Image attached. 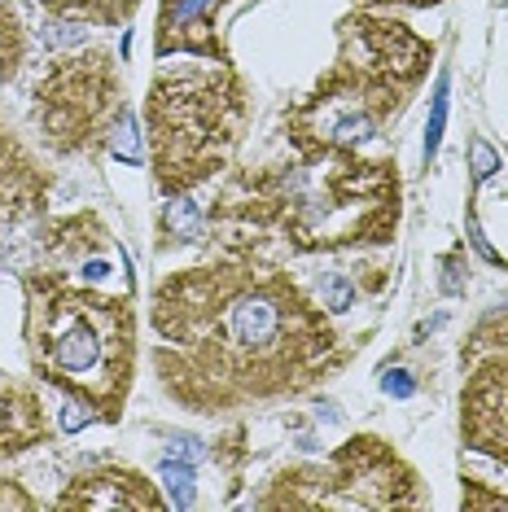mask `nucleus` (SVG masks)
Returning <instances> with one entry per match:
<instances>
[{
    "mask_svg": "<svg viewBox=\"0 0 508 512\" xmlns=\"http://www.w3.org/2000/svg\"><path fill=\"white\" fill-rule=\"evenodd\" d=\"M163 477H167V486H171V504H176V508L193 504V469H189V464L180 469L176 460H167L163 464Z\"/></svg>",
    "mask_w": 508,
    "mask_h": 512,
    "instance_id": "18",
    "label": "nucleus"
},
{
    "mask_svg": "<svg viewBox=\"0 0 508 512\" xmlns=\"http://www.w3.org/2000/svg\"><path fill=\"white\" fill-rule=\"evenodd\" d=\"M338 62L355 66V71L386 79L403 92H417L421 79L430 75L434 44L421 40L408 22L381 18L373 9H355L338 22Z\"/></svg>",
    "mask_w": 508,
    "mask_h": 512,
    "instance_id": "9",
    "label": "nucleus"
},
{
    "mask_svg": "<svg viewBox=\"0 0 508 512\" xmlns=\"http://www.w3.org/2000/svg\"><path fill=\"white\" fill-rule=\"evenodd\" d=\"M443 123H447V75L434 84V114H430V127H425V158L438 154V141H443Z\"/></svg>",
    "mask_w": 508,
    "mask_h": 512,
    "instance_id": "17",
    "label": "nucleus"
},
{
    "mask_svg": "<svg viewBox=\"0 0 508 512\" xmlns=\"http://www.w3.org/2000/svg\"><path fill=\"white\" fill-rule=\"evenodd\" d=\"M36 5H44L53 18L92 22V27H123L141 0H36Z\"/></svg>",
    "mask_w": 508,
    "mask_h": 512,
    "instance_id": "15",
    "label": "nucleus"
},
{
    "mask_svg": "<svg viewBox=\"0 0 508 512\" xmlns=\"http://www.w3.org/2000/svg\"><path fill=\"white\" fill-rule=\"evenodd\" d=\"M495 167H500V154L487 141H473V180H487Z\"/></svg>",
    "mask_w": 508,
    "mask_h": 512,
    "instance_id": "19",
    "label": "nucleus"
},
{
    "mask_svg": "<svg viewBox=\"0 0 508 512\" xmlns=\"http://www.w3.org/2000/svg\"><path fill=\"white\" fill-rule=\"evenodd\" d=\"M31 110L53 154H97L123 119V75L106 49L57 57L31 92Z\"/></svg>",
    "mask_w": 508,
    "mask_h": 512,
    "instance_id": "6",
    "label": "nucleus"
},
{
    "mask_svg": "<svg viewBox=\"0 0 508 512\" xmlns=\"http://www.w3.org/2000/svg\"><path fill=\"white\" fill-rule=\"evenodd\" d=\"M0 508H36V499H31L14 477H0Z\"/></svg>",
    "mask_w": 508,
    "mask_h": 512,
    "instance_id": "20",
    "label": "nucleus"
},
{
    "mask_svg": "<svg viewBox=\"0 0 508 512\" xmlns=\"http://www.w3.org/2000/svg\"><path fill=\"white\" fill-rule=\"evenodd\" d=\"M360 9H381V5H403V9H430V5H443V0H355Z\"/></svg>",
    "mask_w": 508,
    "mask_h": 512,
    "instance_id": "22",
    "label": "nucleus"
},
{
    "mask_svg": "<svg viewBox=\"0 0 508 512\" xmlns=\"http://www.w3.org/2000/svg\"><path fill=\"white\" fill-rule=\"evenodd\" d=\"M381 386H386V394H395V399H408V394H412L408 372H386V381H381Z\"/></svg>",
    "mask_w": 508,
    "mask_h": 512,
    "instance_id": "23",
    "label": "nucleus"
},
{
    "mask_svg": "<svg viewBox=\"0 0 508 512\" xmlns=\"http://www.w3.org/2000/svg\"><path fill=\"white\" fill-rule=\"evenodd\" d=\"M44 246H49V254L57 263L75 267V263H92V259H101V254H110V232L97 215L84 211V215H71V219H57Z\"/></svg>",
    "mask_w": 508,
    "mask_h": 512,
    "instance_id": "14",
    "label": "nucleus"
},
{
    "mask_svg": "<svg viewBox=\"0 0 508 512\" xmlns=\"http://www.w3.org/2000/svg\"><path fill=\"white\" fill-rule=\"evenodd\" d=\"M237 0H163L158 5V31H154V53H193L211 57V62H233L228 44L219 36V14Z\"/></svg>",
    "mask_w": 508,
    "mask_h": 512,
    "instance_id": "10",
    "label": "nucleus"
},
{
    "mask_svg": "<svg viewBox=\"0 0 508 512\" xmlns=\"http://www.w3.org/2000/svg\"><path fill=\"white\" fill-rule=\"evenodd\" d=\"M399 167L390 158H360V149H294L228 176L211 202L224 250L263 254H338L390 246L399 228Z\"/></svg>",
    "mask_w": 508,
    "mask_h": 512,
    "instance_id": "2",
    "label": "nucleus"
},
{
    "mask_svg": "<svg viewBox=\"0 0 508 512\" xmlns=\"http://www.w3.org/2000/svg\"><path fill=\"white\" fill-rule=\"evenodd\" d=\"M84 267V281L44 267L22 276V342L36 381L84 403L97 421H119L136 377V307L132 294L92 285L110 276L106 259Z\"/></svg>",
    "mask_w": 508,
    "mask_h": 512,
    "instance_id": "3",
    "label": "nucleus"
},
{
    "mask_svg": "<svg viewBox=\"0 0 508 512\" xmlns=\"http://www.w3.org/2000/svg\"><path fill=\"white\" fill-rule=\"evenodd\" d=\"M259 508H421V477L390 442L360 434L342 442L325 464H294L254 499Z\"/></svg>",
    "mask_w": 508,
    "mask_h": 512,
    "instance_id": "5",
    "label": "nucleus"
},
{
    "mask_svg": "<svg viewBox=\"0 0 508 512\" xmlns=\"http://www.w3.org/2000/svg\"><path fill=\"white\" fill-rule=\"evenodd\" d=\"M22 62H27V31L14 9L0 5V84H9L22 71Z\"/></svg>",
    "mask_w": 508,
    "mask_h": 512,
    "instance_id": "16",
    "label": "nucleus"
},
{
    "mask_svg": "<svg viewBox=\"0 0 508 512\" xmlns=\"http://www.w3.org/2000/svg\"><path fill=\"white\" fill-rule=\"evenodd\" d=\"M163 504L154 482H145L141 473L132 469H114V464H97V469H84L71 477L62 495H57V508H136L149 512Z\"/></svg>",
    "mask_w": 508,
    "mask_h": 512,
    "instance_id": "12",
    "label": "nucleus"
},
{
    "mask_svg": "<svg viewBox=\"0 0 508 512\" xmlns=\"http://www.w3.org/2000/svg\"><path fill=\"white\" fill-rule=\"evenodd\" d=\"M250 123V92L233 62H171L145 97L154 184L167 197L193 193L233 162Z\"/></svg>",
    "mask_w": 508,
    "mask_h": 512,
    "instance_id": "4",
    "label": "nucleus"
},
{
    "mask_svg": "<svg viewBox=\"0 0 508 512\" xmlns=\"http://www.w3.org/2000/svg\"><path fill=\"white\" fill-rule=\"evenodd\" d=\"M49 434L53 429H49V416H44L40 394L0 372V460L44 447Z\"/></svg>",
    "mask_w": 508,
    "mask_h": 512,
    "instance_id": "13",
    "label": "nucleus"
},
{
    "mask_svg": "<svg viewBox=\"0 0 508 512\" xmlns=\"http://www.w3.org/2000/svg\"><path fill=\"white\" fill-rule=\"evenodd\" d=\"M49 189L53 176L44 171V162L0 114V224H22V219L40 215L49 202Z\"/></svg>",
    "mask_w": 508,
    "mask_h": 512,
    "instance_id": "11",
    "label": "nucleus"
},
{
    "mask_svg": "<svg viewBox=\"0 0 508 512\" xmlns=\"http://www.w3.org/2000/svg\"><path fill=\"white\" fill-rule=\"evenodd\" d=\"M149 324L163 390L202 416L303 394L351 355L325 307L281 263L246 250L171 272Z\"/></svg>",
    "mask_w": 508,
    "mask_h": 512,
    "instance_id": "1",
    "label": "nucleus"
},
{
    "mask_svg": "<svg viewBox=\"0 0 508 512\" xmlns=\"http://www.w3.org/2000/svg\"><path fill=\"white\" fill-rule=\"evenodd\" d=\"M460 368V438L465 447L508 464V311H495L469 333Z\"/></svg>",
    "mask_w": 508,
    "mask_h": 512,
    "instance_id": "8",
    "label": "nucleus"
},
{
    "mask_svg": "<svg viewBox=\"0 0 508 512\" xmlns=\"http://www.w3.org/2000/svg\"><path fill=\"white\" fill-rule=\"evenodd\" d=\"M114 127H119V132H114V136H119V154L136 162V132H132V119H127V110H123V119L114 123Z\"/></svg>",
    "mask_w": 508,
    "mask_h": 512,
    "instance_id": "21",
    "label": "nucleus"
},
{
    "mask_svg": "<svg viewBox=\"0 0 508 512\" xmlns=\"http://www.w3.org/2000/svg\"><path fill=\"white\" fill-rule=\"evenodd\" d=\"M408 97L412 92L381 84L333 57L316 88L285 110V141L294 149H360L364 141L381 136V127L408 106Z\"/></svg>",
    "mask_w": 508,
    "mask_h": 512,
    "instance_id": "7",
    "label": "nucleus"
}]
</instances>
